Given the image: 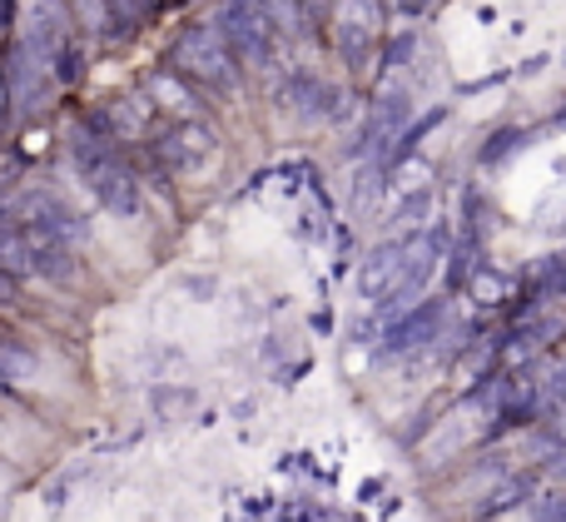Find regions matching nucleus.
<instances>
[{
	"instance_id": "nucleus-1",
	"label": "nucleus",
	"mask_w": 566,
	"mask_h": 522,
	"mask_svg": "<svg viewBox=\"0 0 566 522\" xmlns=\"http://www.w3.org/2000/svg\"><path fill=\"white\" fill-rule=\"evenodd\" d=\"M70 159H75V169L85 175V189L109 215H119V219L139 215V179H135V169L125 165L119 145H109V139L90 135V129L80 125L75 135H70Z\"/></svg>"
},
{
	"instance_id": "nucleus-2",
	"label": "nucleus",
	"mask_w": 566,
	"mask_h": 522,
	"mask_svg": "<svg viewBox=\"0 0 566 522\" xmlns=\"http://www.w3.org/2000/svg\"><path fill=\"white\" fill-rule=\"evenodd\" d=\"M169 70L189 85L209 90V95H234L239 80H244V65L229 55V45L219 40V30L209 20H195V25L179 30L175 45H169Z\"/></svg>"
},
{
	"instance_id": "nucleus-3",
	"label": "nucleus",
	"mask_w": 566,
	"mask_h": 522,
	"mask_svg": "<svg viewBox=\"0 0 566 522\" xmlns=\"http://www.w3.org/2000/svg\"><path fill=\"white\" fill-rule=\"evenodd\" d=\"M209 25L219 30V40L229 45V55L249 70H269L279 55V30L269 25V15L259 10V0H219V10L209 15Z\"/></svg>"
},
{
	"instance_id": "nucleus-4",
	"label": "nucleus",
	"mask_w": 566,
	"mask_h": 522,
	"mask_svg": "<svg viewBox=\"0 0 566 522\" xmlns=\"http://www.w3.org/2000/svg\"><path fill=\"white\" fill-rule=\"evenodd\" d=\"M412 115V95L408 85H402V75H382L378 95H373V105L363 109V129H358V155L378 159V149H392L402 135V125H408Z\"/></svg>"
},
{
	"instance_id": "nucleus-5",
	"label": "nucleus",
	"mask_w": 566,
	"mask_h": 522,
	"mask_svg": "<svg viewBox=\"0 0 566 522\" xmlns=\"http://www.w3.org/2000/svg\"><path fill=\"white\" fill-rule=\"evenodd\" d=\"M382 10H388L382 0H333L328 30H333V45H338V55L348 60V70H363V55L378 45Z\"/></svg>"
},
{
	"instance_id": "nucleus-6",
	"label": "nucleus",
	"mask_w": 566,
	"mask_h": 522,
	"mask_svg": "<svg viewBox=\"0 0 566 522\" xmlns=\"http://www.w3.org/2000/svg\"><path fill=\"white\" fill-rule=\"evenodd\" d=\"M149 155L159 159V169H175V175H199V169L219 155V135L205 125V119L165 125V135H155Z\"/></svg>"
},
{
	"instance_id": "nucleus-7",
	"label": "nucleus",
	"mask_w": 566,
	"mask_h": 522,
	"mask_svg": "<svg viewBox=\"0 0 566 522\" xmlns=\"http://www.w3.org/2000/svg\"><path fill=\"white\" fill-rule=\"evenodd\" d=\"M442 328H448V299H422L382 334V358H412L422 348H442Z\"/></svg>"
},
{
	"instance_id": "nucleus-8",
	"label": "nucleus",
	"mask_w": 566,
	"mask_h": 522,
	"mask_svg": "<svg viewBox=\"0 0 566 522\" xmlns=\"http://www.w3.org/2000/svg\"><path fill=\"white\" fill-rule=\"evenodd\" d=\"M0 75H6V90H10V109H20V115H35L40 95H45V85H50V65L20 35L6 45Z\"/></svg>"
},
{
	"instance_id": "nucleus-9",
	"label": "nucleus",
	"mask_w": 566,
	"mask_h": 522,
	"mask_svg": "<svg viewBox=\"0 0 566 522\" xmlns=\"http://www.w3.org/2000/svg\"><path fill=\"white\" fill-rule=\"evenodd\" d=\"M279 105H289V109H298L303 119H328L333 109L343 105V90L333 85V80H323L318 70H289L283 75V85H279Z\"/></svg>"
},
{
	"instance_id": "nucleus-10",
	"label": "nucleus",
	"mask_w": 566,
	"mask_h": 522,
	"mask_svg": "<svg viewBox=\"0 0 566 522\" xmlns=\"http://www.w3.org/2000/svg\"><path fill=\"white\" fill-rule=\"evenodd\" d=\"M398 274H402V239H378V244L363 254L358 294L373 299V304H382V299L392 294V284H398Z\"/></svg>"
},
{
	"instance_id": "nucleus-11",
	"label": "nucleus",
	"mask_w": 566,
	"mask_h": 522,
	"mask_svg": "<svg viewBox=\"0 0 566 522\" xmlns=\"http://www.w3.org/2000/svg\"><path fill=\"white\" fill-rule=\"evenodd\" d=\"M145 100L155 105V115H169L175 125H185V119H199V95L189 80H179L175 70H155V75L145 80Z\"/></svg>"
},
{
	"instance_id": "nucleus-12",
	"label": "nucleus",
	"mask_w": 566,
	"mask_h": 522,
	"mask_svg": "<svg viewBox=\"0 0 566 522\" xmlns=\"http://www.w3.org/2000/svg\"><path fill=\"white\" fill-rule=\"evenodd\" d=\"M0 274L20 279H40V259H35V239L15 225V219L0 209Z\"/></svg>"
},
{
	"instance_id": "nucleus-13",
	"label": "nucleus",
	"mask_w": 566,
	"mask_h": 522,
	"mask_svg": "<svg viewBox=\"0 0 566 522\" xmlns=\"http://www.w3.org/2000/svg\"><path fill=\"white\" fill-rule=\"evenodd\" d=\"M532 498H537V478L532 473H502L497 483H488V493L472 503V518L478 522L502 518L507 508H522V503H532Z\"/></svg>"
},
{
	"instance_id": "nucleus-14",
	"label": "nucleus",
	"mask_w": 566,
	"mask_h": 522,
	"mask_svg": "<svg viewBox=\"0 0 566 522\" xmlns=\"http://www.w3.org/2000/svg\"><path fill=\"white\" fill-rule=\"evenodd\" d=\"M40 374H45V364H40L35 348H30L25 338H15V334H0V384L25 388V384H35Z\"/></svg>"
},
{
	"instance_id": "nucleus-15",
	"label": "nucleus",
	"mask_w": 566,
	"mask_h": 522,
	"mask_svg": "<svg viewBox=\"0 0 566 522\" xmlns=\"http://www.w3.org/2000/svg\"><path fill=\"white\" fill-rule=\"evenodd\" d=\"M70 20H75L80 40H105V35H115L105 0H70Z\"/></svg>"
},
{
	"instance_id": "nucleus-16",
	"label": "nucleus",
	"mask_w": 566,
	"mask_h": 522,
	"mask_svg": "<svg viewBox=\"0 0 566 522\" xmlns=\"http://www.w3.org/2000/svg\"><path fill=\"white\" fill-rule=\"evenodd\" d=\"M259 10L269 15V25L279 30V40H298L308 30V15L298 10V0H259Z\"/></svg>"
},
{
	"instance_id": "nucleus-17",
	"label": "nucleus",
	"mask_w": 566,
	"mask_h": 522,
	"mask_svg": "<svg viewBox=\"0 0 566 522\" xmlns=\"http://www.w3.org/2000/svg\"><path fill=\"white\" fill-rule=\"evenodd\" d=\"M105 6H109V25H115V35H139V25L155 15L159 0H105Z\"/></svg>"
},
{
	"instance_id": "nucleus-18",
	"label": "nucleus",
	"mask_w": 566,
	"mask_h": 522,
	"mask_svg": "<svg viewBox=\"0 0 566 522\" xmlns=\"http://www.w3.org/2000/svg\"><path fill=\"white\" fill-rule=\"evenodd\" d=\"M418 45H422L418 30H398V35L382 45V75H398V65H408V60L418 55Z\"/></svg>"
},
{
	"instance_id": "nucleus-19",
	"label": "nucleus",
	"mask_w": 566,
	"mask_h": 522,
	"mask_svg": "<svg viewBox=\"0 0 566 522\" xmlns=\"http://www.w3.org/2000/svg\"><path fill=\"white\" fill-rule=\"evenodd\" d=\"M468 289L482 299V309H497L502 299H507V279H502V274H488V269H478V274L468 279Z\"/></svg>"
},
{
	"instance_id": "nucleus-20",
	"label": "nucleus",
	"mask_w": 566,
	"mask_h": 522,
	"mask_svg": "<svg viewBox=\"0 0 566 522\" xmlns=\"http://www.w3.org/2000/svg\"><path fill=\"white\" fill-rule=\"evenodd\" d=\"M532 522H566V488H547L532 498Z\"/></svg>"
},
{
	"instance_id": "nucleus-21",
	"label": "nucleus",
	"mask_w": 566,
	"mask_h": 522,
	"mask_svg": "<svg viewBox=\"0 0 566 522\" xmlns=\"http://www.w3.org/2000/svg\"><path fill=\"white\" fill-rule=\"evenodd\" d=\"M512 145H522V129H502V135H492L488 145H482V159H488V165H497Z\"/></svg>"
},
{
	"instance_id": "nucleus-22",
	"label": "nucleus",
	"mask_w": 566,
	"mask_h": 522,
	"mask_svg": "<svg viewBox=\"0 0 566 522\" xmlns=\"http://www.w3.org/2000/svg\"><path fill=\"white\" fill-rule=\"evenodd\" d=\"M298 10L308 15V25H313V20H323L333 10V0H298Z\"/></svg>"
},
{
	"instance_id": "nucleus-23",
	"label": "nucleus",
	"mask_w": 566,
	"mask_h": 522,
	"mask_svg": "<svg viewBox=\"0 0 566 522\" xmlns=\"http://www.w3.org/2000/svg\"><path fill=\"white\" fill-rule=\"evenodd\" d=\"M15 30V0H0V40Z\"/></svg>"
},
{
	"instance_id": "nucleus-24",
	"label": "nucleus",
	"mask_w": 566,
	"mask_h": 522,
	"mask_svg": "<svg viewBox=\"0 0 566 522\" xmlns=\"http://www.w3.org/2000/svg\"><path fill=\"white\" fill-rule=\"evenodd\" d=\"M10 299H15V279H10V274H0V309H6Z\"/></svg>"
},
{
	"instance_id": "nucleus-25",
	"label": "nucleus",
	"mask_w": 566,
	"mask_h": 522,
	"mask_svg": "<svg viewBox=\"0 0 566 522\" xmlns=\"http://www.w3.org/2000/svg\"><path fill=\"white\" fill-rule=\"evenodd\" d=\"M10 109V90H6V75H0V115Z\"/></svg>"
},
{
	"instance_id": "nucleus-26",
	"label": "nucleus",
	"mask_w": 566,
	"mask_h": 522,
	"mask_svg": "<svg viewBox=\"0 0 566 522\" xmlns=\"http://www.w3.org/2000/svg\"><path fill=\"white\" fill-rule=\"evenodd\" d=\"M382 6H398V10H418L422 0H382Z\"/></svg>"
}]
</instances>
